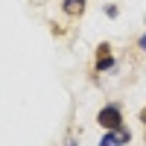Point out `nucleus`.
Segmentation results:
<instances>
[{"label":"nucleus","instance_id":"nucleus-6","mask_svg":"<svg viewBox=\"0 0 146 146\" xmlns=\"http://www.w3.org/2000/svg\"><path fill=\"white\" fill-rule=\"evenodd\" d=\"M140 120H143V126H146V108H143V111H140Z\"/></svg>","mask_w":146,"mask_h":146},{"label":"nucleus","instance_id":"nucleus-3","mask_svg":"<svg viewBox=\"0 0 146 146\" xmlns=\"http://www.w3.org/2000/svg\"><path fill=\"white\" fill-rule=\"evenodd\" d=\"M114 67V58H111V47L108 44H100L96 47V70H111Z\"/></svg>","mask_w":146,"mask_h":146},{"label":"nucleus","instance_id":"nucleus-1","mask_svg":"<svg viewBox=\"0 0 146 146\" xmlns=\"http://www.w3.org/2000/svg\"><path fill=\"white\" fill-rule=\"evenodd\" d=\"M96 123L108 131H117L123 129V114H120V105H105L100 114H96Z\"/></svg>","mask_w":146,"mask_h":146},{"label":"nucleus","instance_id":"nucleus-4","mask_svg":"<svg viewBox=\"0 0 146 146\" xmlns=\"http://www.w3.org/2000/svg\"><path fill=\"white\" fill-rule=\"evenodd\" d=\"M85 9V0H64V12L67 15H82Z\"/></svg>","mask_w":146,"mask_h":146},{"label":"nucleus","instance_id":"nucleus-5","mask_svg":"<svg viewBox=\"0 0 146 146\" xmlns=\"http://www.w3.org/2000/svg\"><path fill=\"white\" fill-rule=\"evenodd\" d=\"M140 50H146V35H143V38H140Z\"/></svg>","mask_w":146,"mask_h":146},{"label":"nucleus","instance_id":"nucleus-2","mask_svg":"<svg viewBox=\"0 0 146 146\" xmlns=\"http://www.w3.org/2000/svg\"><path fill=\"white\" fill-rule=\"evenodd\" d=\"M129 140H131V131L123 126V129H117V131H108V135L100 140V146H123Z\"/></svg>","mask_w":146,"mask_h":146}]
</instances>
